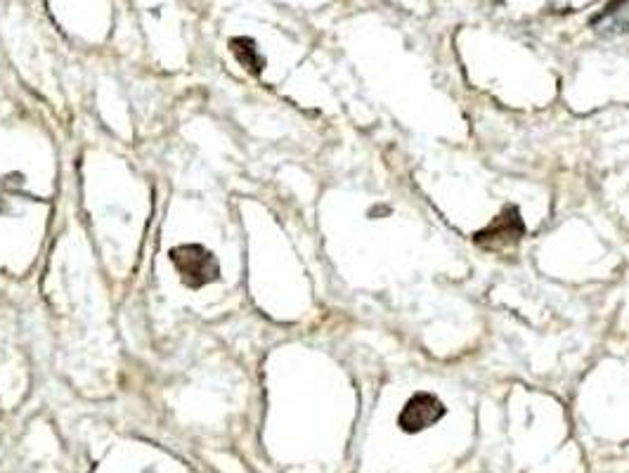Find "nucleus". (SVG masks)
<instances>
[{
  "label": "nucleus",
  "mask_w": 629,
  "mask_h": 473,
  "mask_svg": "<svg viewBox=\"0 0 629 473\" xmlns=\"http://www.w3.org/2000/svg\"><path fill=\"white\" fill-rule=\"evenodd\" d=\"M175 263H178V268L185 272L187 277H190L192 284H201L206 280V275H209L211 268H209V258L204 256V251L201 249H194V246H190V249L180 251L178 256H175Z\"/></svg>",
  "instance_id": "nucleus-1"
}]
</instances>
